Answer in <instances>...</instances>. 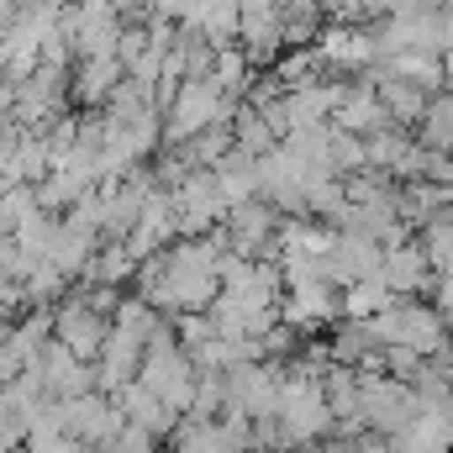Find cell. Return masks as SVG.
Here are the masks:
<instances>
[{
    "mask_svg": "<svg viewBox=\"0 0 453 453\" xmlns=\"http://www.w3.org/2000/svg\"><path fill=\"white\" fill-rule=\"evenodd\" d=\"M311 48L322 53V69H333V74H342V80H348V74H358V69H369V64L380 58L374 32H369V27H353V21L322 27Z\"/></svg>",
    "mask_w": 453,
    "mask_h": 453,
    "instance_id": "obj_9",
    "label": "cell"
},
{
    "mask_svg": "<svg viewBox=\"0 0 453 453\" xmlns=\"http://www.w3.org/2000/svg\"><path fill=\"white\" fill-rule=\"evenodd\" d=\"M158 443H164V438H153L148 427H137V422H127V417H121V427L111 433L106 453H158Z\"/></svg>",
    "mask_w": 453,
    "mask_h": 453,
    "instance_id": "obj_31",
    "label": "cell"
},
{
    "mask_svg": "<svg viewBox=\"0 0 453 453\" xmlns=\"http://www.w3.org/2000/svg\"><path fill=\"white\" fill-rule=\"evenodd\" d=\"M37 364V374H42V385H48V395L53 401H64V395H85V390H96V364H85V358H74L64 342L48 338V348L32 358Z\"/></svg>",
    "mask_w": 453,
    "mask_h": 453,
    "instance_id": "obj_15",
    "label": "cell"
},
{
    "mask_svg": "<svg viewBox=\"0 0 453 453\" xmlns=\"http://www.w3.org/2000/svg\"><path fill=\"white\" fill-rule=\"evenodd\" d=\"M32 211H37L32 185H0V232H16Z\"/></svg>",
    "mask_w": 453,
    "mask_h": 453,
    "instance_id": "obj_30",
    "label": "cell"
},
{
    "mask_svg": "<svg viewBox=\"0 0 453 453\" xmlns=\"http://www.w3.org/2000/svg\"><path fill=\"white\" fill-rule=\"evenodd\" d=\"M374 69H385V74H395V80H411V85H422L427 96L443 90V58H438V53H390V58H380Z\"/></svg>",
    "mask_w": 453,
    "mask_h": 453,
    "instance_id": "obj_25",
    "label": "cell"
},
{
    "mask_svg": "<svg viewBox=\"0 0 453 453\" xmlns=\"http://www.w3.org/2000/svg\"><path fill=\"white\" fill-rule=\"evenodd\" d=\"M211 174H217V185H222L226 206H237V201L258 196V158H253V153H242V148H226L222 158L211 164Z\"/></svg>",
    "mask_w": 453,
    "mask_h": 453,
    "instance_id": "obj_19",
    "label": "cell"
},
{
    "mask_svg": "<svg viewBox=\"0 0 453 453\" xmlns=\"http://www.w3.org/2000/svg\"><path fill=\"white\" fill-rule=\"evenodd\" d=\"M106 327H111V311H101L90 296H85V285H69L58 301H53V342H64L74 358H85V364H96V353H101V342H106Z\"/></svg>",
    "mask_w": 453,
    "mask_h": 453,
    "instance_id": "obj_2",
    "label": "cell"
},
{
    "mask_svg": "<svg viewBox=\"0 0 453 453\" xmlns=\"http://www.w3.org/2000/svg\"><path fill=\"white\" fill-rule=\"evenodd\" d=\"M280 322H290L301 338L338 322V285L322 280V274H306V280H285L280 290Z\"/></svg>",
    "mask_w": 453,
    "mask_h": 453,
    "instance_id": "obj_6",
    "label": "cell"
},
{
    "mask_svg": "<svg viewBox=\"0 0 453 453\" xmlns=\"http://www.w3.org/2000/svg\"><path fill=\"white\" fill-rule=\"evenodd\" d=\"M280 137L269 132V121L258 116V106H232V148H242V153H269Z\"/></svg>",
    "mask_w": 453,
    "mask_h": 453,
    "instance_id": "obj_28",
    "label": "cell"
},
{
    "mask_svg": "<svg viewBox=\"0 0 453 453\" xmlns=\"http://www.w3.org/2000/svg\"><path fill=\"white\" fill-rule=\"evenodd\" d=\"M232 106H237V101H226L206 74L180 80V85L169 90V101H164V142H185V137L206 132L211 121H232Z\"/></svg>",
    "mask_w": 453,
    "mask_h": 453,
    "instance_id": "obj_1",
    "label": "cell"
},
{
    "mask_svg": "<svg viewBox=\"0 0 453 453\" xmlns=\"http://www.w3.org/2000/svg\"><path fill=\"white\" fill-rule=\"evenodd\" d=\"M121 80H127V69H121L116 53H85V58L69 64V96H74L85 111H101L106 96H111Z\"/></svg>",
    "mask_w": 453,
    "mask_h": 453,
    "instance_id": "obj_13",
    "label": "cell"
},
{
    "mask_svg": "<svg viewBox=\"0 0 453 453\" xmlns=\"http://www.w3.org/2000/svg\"><path fill=\"white\" fill-rule=\"evenodd\" d=\"M101 248V237L96 232H85V226H74V222H64L58 217V226H53V237H48V248H42V258L74 285L80 274H85V264H90V253Z\"/></svg>",
    "mask_w": 453,
    "mask_h": 453,
    "instance_id": "obj_16",
    "label": "cell"
},
{
    "mask_svg": "<svg viewBox=\"0 0 453 453\" xmlns=\"http://www.w3.org/2000/svg\"><path fill=\"white\" fill-rule=\"evenodd\" d=\"M427 296H433V306H438V311H443V317L453 322V274H433Z\"/></svg>",
    "mask_w": 453,
    "mask_h": 453,
    "instance_id": "obj_33",
    "label": "cell"
},
{
    "mask_svg": "<svg viewBox=\"0 0 453 453\" xmlns=\"http://www.w3.org/2000/svg\"><path fill=\"white\" fill-rule=\"evenodd\" d=\"M226 453H248V449H226Z\"/></svg>",
    "mask_w": 453,
    "mask_h": 453,
    "instance_id": "obj_35",
    "label": "cell"
},
{
    "mask_svg": "<svg viewBox=\"0 0 453 453\" xmlns=\"http://www.w3.org/2000/svg\"><path fill=\"white\" fill-rule=\"evenodd\" d=\"M53 422H58L64 438L90 443V449L106 453L111 433L121 427V411H116V401L106 395V390H85V395H64V401H53Z\"/></svg>",
    "mask_w": 453,
    "mask_h": 453,
    "instance_id": "obj_4",
    "label": "cell"
},
{
    "mask_svg": "<svg viewBox=\"0 0 453 453\" xmlns=\"http://www.w3.org/2000/svg\"><path fill=\"white\" fill-rule=\"evenodd\" d=\"M385 443L390 453H453V406H417Z\"/></svg>",
    "mask_w": 453,
    "mask_h": 453,
    "instance_id": "obj_10",
    "label": "cell"
},
{
    "mask_svg": "<svg viewBox=\"0 0 453 453\" xmlns=\"http://www.w3.org/2000/svg\"><path fill=\"white\" fill-rule=\"evenodd\" d=\"M395 296H390V285L380 280V274H369V280H353V285H342L338 290V317L342 322H369L374 311H385Z\"/></svg>",
    "mask_w": 453,
    "mask_h": 453,
    "instance_id": "obj_20",
    "label": "cell"
},
{
    "mask_svg": "<svg viewBox=\"0 0 453 453\" xmlns=\"http://www.w3.org/2000/svg\"><path fill=\"white\" fill-rule=\"evenodd\" d=\"M169 449L174 453H226V449H237V438L226 433L222 417H180L169 427Z\"/></svg>",
    "mask_w": 453,
    "mask_h": 453,
    "instance_id": "obj_18",
    "label": "cell"
},
{
    "mask_svg": "<svg viewBox=\"0 0 453 453\" xmlns=\"http://www.w3.org/2000/svg\"><path fill=\"white\" fill-rule=\"evenodd\" d=\"M180 237V226H174V201H169V190L158 185L148 201H142V211H137V222H132V232L121 237L127 248H132V258L142 264L148 253H158V248H169Z\"/></svg>",
    "mask_w": 453,
    "mask_h": 453,
    "instance_id": "obj_14",
    "label": "cell"
},
{
    "mask_svg": "<svg viewBox=\"0 0 453 453\" xmlns=\"http://www.w3.org/2000/svg\"><path fill=\"white\" fill-rule=\"evenodd\" d=\"M411 411H417L411 380H395V374H364V380H358V422H364L369 433L390 438Z\"/></svg>",
    "mask_w": 453,
    "mask_h": 453,
    "instance_id": "obj_5",
    "label": "cell"
},
{
    "mask_svg": "<svg viewBox=\"0 0 453 453\" xmlns=\"http://www.w3.org/2000/svg\"><path fill=\"white\" fill-rule=\"evenodd\" d=\"M380 280L390 285V296H427V285H433V264H427L422 242H417V237L385 242V253H380Z\"/></svg>",
    "mask_w": 453,
    "mask_h": 453,
    "instance_id": "obj_11",
    "label": "cell"
},
{
    "mask_svg": "<svg viewBox=\"0 0 453 453\" xmlns=\"http://www.w3.org/2000/svg\"><path fill=\"white\" fill-rule=\"evenodd\" d=\"M317 74H322V53H317L311 42L280 48V53H274V69H269V80H274L280 90H296V85H306V80H317Z\"/></svg>",
    "mask_w": 453,
    "mask_h": 453,
    "instance_id": "obj_26",
    "label": "cell"
},
{
    "mask_svg": "<svg viewBox=\"0 0 453 453\" xmlns=\"http://www.w3.org/2000/svg\"><path fill=\"white\" fill-rule=\"evenodd\" d=\"M169 201H174V226L180 237H206L211 226H222L226 217V196L217 185L211 169H185L174 185H169Z\"/></svg>",
    "mask_w": 453,
    "mask_h": 453,
    "instance_id": "obj_3",
    "label": "cell"
},
{
    "mask_svg": "<svg viewBox=\"0 0 453 453\" xmlns=\"http://www.w3.org/2000/svg\"><path fill=\"white\" fill-rule=\"evenodd\" d=\"M417 242H422L433 274H453V217H449V206L422 222V237H417Z\"/></svg>",
    "mask_w": 453,
    "mask_h": 453,
    "instance_id": "obj_27",
    "label": "cell"
},
{
    "mask_svg": "<svg viewBox=\"0 0 453 453\" xmlns=\"http://www.w3.org/2000/svg\"><path fill=\"white\" fill-rule=\"evenodd\" d=\"M406 153H411V137H406V127L385 121V127L364 132V164H369V169H380V174H395Z\"/></svg>",
    "mask_w": 453,
    "mask_h": 453,
    "instance_id": "obj_21",
    "label": "cell"
},
{
    "mask_svg": "<svg viewBox=\"0 0 453 453\" xmlns=\"http://www.w3.org/2000/svg\"><path fill=\"white\" fill-rule=\"evenodd\" d=\"M274 226H280V211H274L264 196H248V201L226 206V217H222V242H226V248H237L242 258H269Z\"/></svg>",
    "mask_w": 453,
    "mask_h": 453,
    "instance_id": "obj_7",
    "label": "cell"
},
{
    "mask_svg": "<svg viewBox=\"0 0 453 453\" xmlns=\"http://www.w3.org/2000/svg\"><path fill=\"white\" fill-rule=\"evenodd\" d=\"M417 132H422V148H443V153H453V90L449 85L427 96V106H422V116H417Z\"/></svg>",
    "mask_w": 453,
    "mask_h": 453,
    "instance_id": "obj_24",
    "label": "cell"
},
{
    "mask_svg": "<svg viewBox=\"0 0 453 453\" xmlns=\"http://www.w3.org/2000/svg\"><path fill=\"white\" fill-rule=\"evenodd\" d=\"M237 48L248 64H269L285 48V16L274 0H237Z\"/></svg>",
    "mask_w": 453,
    "mask_h": 453,
    "instance_id": "obj_8",
    "label": "cell"
},
{
    "mask_svg": "<svg viewBox=\"0 0 453 453\" xmlns=\"http://www.w3.org/2000/svg\"><path fill=\"white\" fill-rule=\"evenodd\" d=\"M142 342H148L142 333H132V327H121V322L106 327V342H101V353H96V390H106V395H111L116 385L137 380Z\"/></svg>",
    "mask_w": 453,
    "mask_h": 453,
    "instance_id": "obj_12",
    "label": "cell"
},
{
    "mask_svg": "<svg viewBox=\"0 0 453 453\" xmlns=\"http://www.w3.org/2000/svg\"><path fill=\"white\" fill-rule=\"evenodd\" d=\"M322 395H327L338 427H364V422H358V374H353L348 364H327V369H322Z\"/></svg>",
    "mask_w": 453,
    "mask_h": 453,
    "instance_id": "obj_22",
    "label": "cell"
},
{
    "mask_svg": "<svg viewBox=\"0 0 453 453\" xmlns=\"http://www.w3.org/2000/svg\"><path fill=\"white\" fill-rule=\"evenodd\" d=\"M206 80L222 90L226 101H237V96H248V85H253V64H248V53H242L237 42H226V48H217V53H211Z\"/></svg>",
    "mask_w": 453,
    "mask_h": 453,
    "instance_id": "obj_23",
    "label": "cell"
},
{
    "mask_svg": "<svg viewBox=\"0 0 453 453\" xmlns=\"http://www.w3.org/2000/svg\"><path fill=\"white\" fill-rule=\"evenodd\" d=\"M0 185H27V174H21V127L0 132Z\"/></svg>",
    "mask_w": 453,
    "mask_h": 453,
    "instance_id": "obj_32",
    "label": "cell"
},
{
    "mask_svg": "<svg viewBox=\"0 0 453 453\" xmlns=\"http://www.w3.org/2000/svg\"><path fill=\"white\" fill-rule=\"evenodd\" d=\"M222 406H226V374L222 369H196V390H190L185 417H222Z\"/></svg>",
    "mask_w": 453,
    "mask_h": 453,
    "instance_id": "obj_29",
    "label": "cell"
},
{
    "mask_svg": "<svg viewBox=\"0 0 453 453\" xmlns=\"http://www.w3.org/2000/svg\"><path fill=\"white\" fill-rule=\"evenodd\" d=\"M111 401H116V411H121L127 422L148 427L153 438H169V427L180 422V417H174V411H169V406H164V401H158V395H153V390L142 385V380H127V385H116Z\"/></svg>",
    "mask_w": 453,
    "mask_h": 453,
    "instance_id": "obj_17",
    "label": "cell"
},
{
    "mask_svg": "<svg viewBox=\"0 0 453 453\" xmlns=\"http://www.w3.org/2000/svg\"><path fill=\"white\" fill-rule=\"evenodd\" d=\"M169 453H174V449H169Z\"/></svg>",
    "mask_w": 453,
    "mask_h": 453,
    "instance_id": "obj_36",
    "label": "cell"
},
{
    "mask_svg": "<svg viewBox=\"0 0 453 453\" xmlns=\"http://www.w3.org/2000/svg\"><path fill=\"white\" fill-rule=\"evenodd\" d=\"M353 453H390V443H385V438H380V433H374V438H369V443H353Z\"/></svg>",
    "mask_w": 453,
    "mask_h": 453,
    "instance_id": "obj_34",
    "label": "cell"
}]
</instances>
